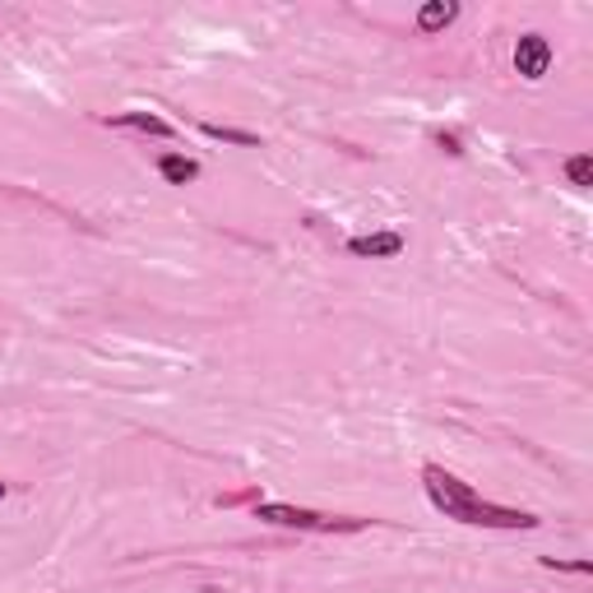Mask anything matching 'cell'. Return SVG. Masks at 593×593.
Here are the masks:
<instances>
[{
  "instance_id": "3",
  "label": "cell",
  "mask_w": 593,
  "mask_h": 593,
  "mask_svg": "<svg viewBox=\"0 0 593 593\" xmlns=\"http://www.w3.org/2000/svg\"><path fill=\"white\" fill-rule=\"evenodd\" d=\"M547 65H552V42L543 38V33H525L519 47H515V70L525 79H543Z\"/></svg>"
},
{
  "instance_id": "10",
  "label": "cell",
  "mask_w": 593,
  "mask_h": 593,
  "mask_svg": "<svg viewBox=\"0 0 593 593\" xmlns=\"http://www.w3.org/2000/svg\"><path fill=\"white\" fill-rule=\"evenodd\" d=\"M0 501H5V482H0Z\"/></svg>"
},
{
  "instance_id": "2",
  "label": "cell",
  "mask_w": 593,
  "mask_h": 593,
  "mask_svg": "<svg viewBox=\"0 0 593 593\" xmlns=\"http://www.w3.org/2000/svg\"><path fill=\"white\" fill-rule=\"evenodd\" d=\"M255 519H265V525H283V529H335V519H325L316 510H302V505H255Z\"/></svg>"
},
{
  "instance_id": "5",
  "label": "cell",
  "mask_w": 593,
  "mask_h": 593,
  "mask_svg": "<svg viewBox=\"0 0 593 593\" xmlns=\"http://www.w3.org/2000/svg\"><path fill=\"white\" fill-rule=\"evenodd\" d=\"M459 20V5H450V0H431V5L417 10V28L422 33H441Z\"/></svg>"
},
{
  "instance_id": "1",
  "label": "cell",
  "mask_w": 593,
  "mask_h": 593,
  "mask_svg": "<svg viewBox=\"0 0 593 593\" xmlns=\"http://www.w3.org/2000/svg\"><path fill=\"white\" fill-rule=\"evenodd\" d=\"M422 487L431 505L441 510L445 519H459V525H478V529H533L538 519L525 510H505L496 501H482L474 487L459 482L455 474H445L441 464H427L422 468Z\"/></svg>"
},
{
  "instance_id": "9",
  "label": "cell",
  "mask_w": 593,
  "mask_h": 593,
  "mask_svg": "<svg viewBox=\"0 0 593 593\" xmlns=\"http://www.w3.org/2000/svg\"><path fill=\"white\" fill-rule=\"evenodd\" d=\"M204 135H209V139H228V144H241V149L260 144V139H255L251 130H228V126H204Z\"/></svg>"
},
{
  "instance_id": "6",
  "label": "cell",
  "mask_w": 593,
  "mask_h": 593,
  "mask_svg": "<svg viewBox=\"0 0 593 593\" xmlns=\"http://www.w3.org/2000/svg\"><path fill=\"white\" fill-rule=\"evenodd\" d=\"M112 126L144 130V135H159V139H167V135H172L167 121H163V116H149V112H126V116H112Z\"/></svg>"
},
{
  "instance_id": "4",
  "label": "cell",
  "mask_w": 593,
  "mask_h": 593,
  "mask_svg": "<svg viewBox=\"0 0 593 593\" xmlns=\"http://www.w3.org/2000/svg\"><path fill=\"white\" fill-rule=\"evenodd\" d=\"M348 251H353V255H399V251H404V237H399V232L353 237V241H348Z\"/></svg>"
},
{
  "instance_id": "8",
  "label": "cell",
  "mask_w": 593,
  "mask_h": 593,
  "mask_svg": "<svg viewBox=\"0 0 593 593\" xmlns=\"http://www.w3.org/2000/svg\"><path fill=\"white\" fill-rule=\"evenodd\" d=\"M566 177L575 186H589L593 181V159H589V153H575V159H566Z\"/></svg>"
},
{
  "instance_id": "7",
  "label": "cell",
  "mask_w": 593,
  "mask_h": 593,
  "mask_svg": "<svg viewBox=\"0 0 593 593\" xmlns=\"http://www.w3.org/2000/svg\"><path fill=\"white\" fill-rule=\"evenodd\" d=\"M159 172H163V181L186 186V181H195V177H200V163H190V159H177V153H167V159L159 163Z\"/></svg>"
}]
</instances>
